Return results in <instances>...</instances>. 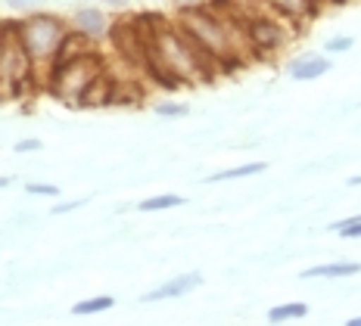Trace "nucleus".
I'll use <instances>...</instances> for the list:
<instances>
[{
    "instance_id": "f257e3e1",
    "label": "nucleus",
    "mask_w": 361,
    "mask_h": 326,
    "mask_svg": "<svg viewBox=\"0 0 361 326\" xmlns=\"http://www.w3.org/2000/svg\"><path fill=\"white\" fill-rule=\"evenodd\" d=\"M149 81H156L162 90H175L180 84H197V81H209L215 72H221L212 59L202 53L197 44L190 41L178 28V22L162 19L156 25L153 37H149L147 50V69Z\"/></svg>"
},
{
    "instance_id": "f03ea898",
    "label": "nucleus",
    "mask_w": 361,
    "mask_h": 326,
    "mask_svg": "<svg viewBox=\"0 0 361 326\" xmlns=\"http://www.w3.org/2000/svg\"><path fill=\"white\" fill-rule=\"evenodd\" d=\"M178 28L190 37L197 47L221 72L237 69L246 59H252V44L246 35V22H240L215 6H197V10H178Z\"/></svg>"
},
{
    "instance_id": "7ed1b4c3",
    "label": "nucleus",
    "mask_w": 361,
    "mask_h": 326,
    "mask_svg": "<svg viewBox=\"0 0 361 326\" xmlns=\"http://www.w3.org/2000/svg\"><path fill=\"white\" fill-rule=\"evenodd\" d=\"M6 28L22 44V50L32 56L35 72H44V84H47V72L56 63L66 35H69L66 22L54 16V13H28L19 22H6Z\"/></svg>"
},
{
    "instance_id": "20e7f679",
    "label": "nucleus",
    "mask_w": 361,
    "mask_h": 326,
    "mask_svg": "<svg viewBox=\"0 0 361 326\" xmlns=\"http://www.w3.org/2000/svg\"><path fill=\"white\" fill-rule=\"evenodd\" d=\"M106 72L103 59L97 56L94 50L90 53H81V56H72V59H56L47 72V87L54 96H59L63 103H81L85 94L90 90L100 75Z\"/></svg>"
},
{
    "instance_id": "39448f33",
    "label": "nucleus",
    "mask_w": 361,
    "mask_h": 326,
    "mask_svg": "<svg viewBox=\"0 0 361 326\" xmlns=\"http://www.w3.org/2000/svg\"><path fill=\"white\" fill-rule=\"evenodd\" d=\"M293 32H296V25L287 22V19H281L277 13H268V16H259V19L246 22V35H250V44H252L255 56L277 53L283 44L293 41Z\"/></svg>"
},
{
    "instance_id": "423d86ee",
    "label": "nucleus",
    "mask_w": 361,
    "mask_h": 326,
    "mask_svg": "<svg viewBox=\"0 0 361 326\" xmlns=\"http://www.w3.org/2000/svg\"><path fill=\"white\" fill-rule=\"evenodd\" d=\"M109 41L118 53V63L134 65V69H147L149 41H147V35L140 32V25L134 19H118L116 25L109 28Z\"/></svg>"
},
{
    "instance_id": "0eeeda50",
    "label": "nucleus",
    "mask_w": 361,
    "mask_h": 326,
    "mask_svg": "<svg viewBox=\"0 0 361 326\" xmlns=\"http://www.w3.org/2000/svg\"><path fill=\"white\" fill-rule=\"evenodd\" d=\"M6 32H10V28H6ZM32 75H35L32 56H28V53L22 50V44L10 35V41H6L4 50H0V87L19 90L32 81Z\"/></svg>"
},
{
    "instance_id": "6e6552de",
    "label": "nucleus",
    "mask_w": 361,
    "mask_h": 326,
    "mask_svg": "<svg viewBox=\"0 0 361 326\" xmlns=\"http://www.w3.org/2000/svg\"><path fill=\"white\" fill-rule=\"evenodd\" d=\"M334 69V63L324 53H302V56H293L287 63V75L293 81H318Z\"/></svg>"
},
{
    "instance_id": "1a4fd4ad",
    "label": "nucleus",
    "mask_w": 361,
    "mask_h": 326,
    "mask_svg": "<svg viewBox=\"0 0 361 326\" xmlns=\"http://www.w3.org/2000/svg\"><path fill=\"white\" fill-rule=\"evenodd\" d=\"M72 25L78 28L81 35H87L90 41H103V37L109 35V16L103 10H97V6H81V10L72 13Z\"/></svg>"
},
{
    "instance_id": "9d476101",
    "label": "nucleus",
    "mask_w": 361,
    "mask_h": 326,
    "mask_svg": "<svg viewBox=\"0 0 361 326\" xmlns=\"http://www.w3.org/2000/svg\"><path fill=\"white\" fill-rule=\"evenodd\" d=\"M268 4H271V13H277L281 19L293 22L296 28L302 25V22L314 19L318 10H321L318 0H268Z\"/></svg>"
},
{
    "instance_id": "9b49d317",
    "label": "nucleus",
    "mask_w": 361,
    "mask_h": 326,
    "mask_svg": "<svg viewBox=\"0 0 361 326\" xmlns=\"http://www.w3.org/2000/svg\"><path fill=\"white\" fill-rule=\"evenodd\" d=\"M209 6H215V10L228 13V16H234L240 22H252L259 16H268L271 13V4L268 0H212Z\"/></svg>"
},
{
    "instance_id": "f8f14e48",
    "label": "nucleus",
    "mask_w": 361,
    "mask_h": 326,
    "mask_svg": "<svg viewBox=\"0 0 361 326\" xmlns=\"http://www.w3.org/2000/svg\"><path fill=\"white\" fill-rule=\"evenodd\" d=\"M200 283H202V277H200V274H180V277H175V280H169V283H162V286H156V289H149V292L144 295V301L178 299V295L193 292Z\"/></svg>"
},
{
    "instance_id": "ddd939ff",
    "label": "nucleus",
    "mask_w": 361,
    "mask_h": 326,
    "mask_svg": "<svg viewBox=\"0 0 361 326\" xmlns=\"http://www.w3.org/2000/svg\"><path fill=\"white\" fill-rule=\"evenodd\" d=\"M361 274L358 261H330V264H314V268L302 270V280H314V277H355Z\"/></svg>"
},
{
    "instance_id": "4468645a",
    "label": "nucleus",
    "mask_w": 361,
    "mask_h": 326,
    "mask_svg": "<svg viewBox=\"0 0 361 326\" xmlns=\"http://www.w3.org/2000/svg\"><path fill=\"white\" fill-rule=\"evenodd\" d=\"M268 168V162H246V165H234V168H224V171H215L212 184H221V180H240V177H252V174H262Z\"/></svg>"
},
{
    "instance_id": "2eb2a0df",
    "label": "nucleus",
    "mask_w": 361,
    "mask_h": 326,
    "mask_svg": "<svg viewBox=\"0 0 361 326\" xmlns=\"http://www.w3.org/2000/svg\"><path fill=\"white\" fill-rule=\"evenodd\" d=\"M308 314L305 301H287V305H277L268 311V323H287V320H302Z\"/></svg>"
},
{
    "instance_id": "dca6fc26",
    "label": "nucleus",
    "mask_w": 361,
    "mask_h": 326,
    "mask_svg": "<svg viewBox=\"0 0 361 326\" xmlns=\"http://www.w3.org/2000/svg\"><path fill=\"white\" fill-rule=\"evenodd\" d=\"M112 305H116V299H112V295H94V299H85V301H78V305L72 308V314H78V317H87V314H100V311H109Z\"/></svg>"
},
{
    "instance_id": "f3484780",
    "label": "nucleus",
    "mask_w": 361,
    "mask_h": 326,
    "mask_svg": "<svg viewBox=\"0 0 361 326\" xmlns=\"http://www.w3.org/2000/svg\"><path fill=\"white\" fill-rule=\"evenodd\" d=\"M178 206H184V196L162 193V196H149V199L140 202V211H165V208H178Z\"/></svg>"
},
{
    "instance_id": "a211bd4d",
    "label": "nucleus",
    "mask_w": 361,
    "mask_h": 326,
    "mask_svg": "<svg viewBox=\"0 0 361 326\" xmlns=\"http://www.w3.org/2000/svg\"><path fill=\"white\" fill-rule=\"evenodd\" d=\"M334 230L340 233L343 239H358L361 237V211L358 215H352V218H345V221H336Z\"/></svg>"
},
{
    "instance_id": "6ab92c4d",
    "label": "nucleus",
    "mask_w": 361,
    "mask_h": 326,
    "mask_svg": "<svg viewBox=\"0 0 361 326\" xmlns=\"http://www.w3.org/2000/svg\"><path fill=\"white\" fill-rule=\"evenodd\" d=\"M187 112H190V106H187V103H175V100L156 103V115H159V118H184Z\"/></svg>"
},
{
    "instance_id": "aec40b11",
    "label": "nucleus",
    "mask_w": 361,
    "mask_h": 326,
    "mask_svg": "<svg viewBox=\"0 0 361 326\" xmlns=\"http://www.w3.org/2000/svg\"><path fill=\"white\" fill-rule=\"evenodd\" d=\"M352 44H355V41H352L349 35H336V37H327V41H324V50L327 53H349Z\"/></svg>"
},
{
    "instance_id": "412c9836",
    "label": "nucleus",
    "mask_w": 361,
    "mask_h": 326,
    "mask_svg": "<svg viewBox=\"0 0 361 326\" xmlns=\"http://www.w3.org/2000/svg\"><path fill=\"white\" fill-rule=\"evenodd\" d=\"M25 193H28V196H47V199H56V196H59V187H54V184H28Z\"/></svg>"
},
{
    "instance_id": "4be33fe9",
    "label": "nucleus",
    "mask_w": 361,
    "mask_h": 326,
    "mask_svg": "<svg viewBox=\"0 0 361 326\" xmlns=\"http://www.w3.org/2000/svg\"><path fill=\"white\" fill-rule=\"evenodd\" d=\"M6 6L16 13H32L37 6H44V0H6Z\"/></svg>"
},
{
    "instance_id": "5701e85b",
    "label": "nucleus",
    "mask_w": 361,
    "mask_h": 326,
    "mask_svg": "<svg viewBox=\"0 0 361 326\" xmlns=\"http://www.w3.org/2000/svg\"><path fill=\"white\" fill-rule=\"evenodd\" d=\"M41 146H44V143L37 140V137H28V140H19L13 149H16V153H37Z\"/></svg>"
},
{
    "instance_id": "b1692460",
    "label": "nucleus",
    "mask_w": 361,
    "mask_h": 326,
    "mask_svg": "<svg viewBox=\"0 0 361 326\" xmlns=\"http://www.w3.org/2000/svg\"><path fill=\"white\" fill-rule=\"evenodd\" d=\"M212 0H175V10H197V6H209Z\"/></svg>"
},
{
    "instance_id": "393cba45",
    "label": "nucleus",
    "mask_w": 361,
    "mask_h": 326,
    "mask_svg": "<svg viewBox=\"0 0 361 326\" xmlns=\"http://www.w3.org/2000/svg\"><path fill=\"white\" fill-rule=\"evenodd\" d=\"M78 206H85L81 199H72V202H59V206H54V215H66V211H75Z\"/></svg>"
},
{
    "instance_id": "a878e982",
    "label": "nucleus",
    "mask_w": 361,
    "mask_h": 326,
    "mask_svg": "<svg viewBox=\"0 0 361 326\" xmlns=\"http://www.w3.org/2000/svg\"><path fill=\"white\" fill-rule=\"evenodd\" d=\"M6 41H10V32H6V22H0V50H4Z\"/></svg>"
},
{
    "instance_id": "bb28decb",
    "label": "nucleus",
    "mask_w": 361,
    "mask_h": 326,
    "mask_svg": "<svg viewBox=\"0 0 361 326\" xmlns=\"http://www.w3.org/2000/svg\"><path fill=\"white\" fill-rule=\"evenodd\" d=\"M100 4H103V6H125L128 0H100Z\"/></svg>"
},
{
    "instance_id": "cd10ccee",
    "label": "nucleus",
    "mask_w": 361,
    "mask_h": 326,
    "mask_svg": "<svg viewBox=\"0 0 361 326\" xmlns=\"http://www.w3.org/2000/svg\"><path fill=\"white\" fill-rule=\"evenodd\" d=\"M345 326H361V314H358V317H352V320H345Z\"/></svg>"
},
{
    "instance_id": "c85d7f7f",
    "label": "nucleus",
    "mask_w": 361,
    "mask_h": 326,
    "mask_svg": "<svg viewBox=\"0 0 361 326\" xmlns=\"http://www.w3.org/2000/svg\"><path fill=\"white\" fill-rule=\"evenodd\" d=\"M361 184V174H355V177H349V187H358Z\"/></svg>"
},
{
    "instance_id": "c756f323",
    "label": "nucleus",
    "mask_w": 361,
    "mask_h": 326,
    "mask_svg": "<svg viewBox=\"0 0 361 326\" xmlns=\"http://www.w3.org/2000/svg\"><path fill=\"white\" fill-rule=\"evenodd\" d=\"M0 187H10V177H0Z\"/></svg>"
},
{
    "instance_id": "7c9ffc66",
    "label": "nucleus",
    "mask_w": 361,
    "mask_h": 326,
    "mask_svg": "<svg viewBox=\"0 0 361 326\" xmlns=\"http://www.w3.org/2000/svg\"><path fill=\"white\" fill-rule=\"evenodd\" d=\"M327 4H345V0H327Z\"/></svg>"
},
{
    "instance_id": "2f4dec72",
    "label": "nucleus",
    "mask_w": 361,
    "mask_h": 326,
    "mask_svg": "<svg viewBox=\"0 0 361 326\" xmlns=\"http://www.w3.org/2000/svg\"><path fill=\"white\" fill-rule=\"evenodd\" d=\"M318 4H321V6H324V4H327V0H318Z\"/></svg>"
}]
</instances>
